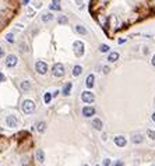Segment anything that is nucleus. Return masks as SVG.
<instances>
[{
  "label": "nucleus",
  "instance_id": "obj_1",
  "mask_svg": "<svg viewBox=\"0 0 155 166\" xmlns=\"http://www.w3.org/2000/svg\"><path fill=\"white\" fill-rule=\"evenodd\" d=\"M22 110H24V113H27V114L32 113L35 110V103L32 102L31 99H25L22 102Z\"/></svg>",
  "mask_w": 155,
  "mask_h": 166
},
{
  "label": "nucleus",
  "instance_id": "obj_2",
  "mask_svg": "<svg viewBox=\"0 0 155 166\" xmlns=\"http://www.w3.org/2000/svg\"><path fill=\"white\" fill-rule=\"evenodd\" d=\"M52 74L55 77H63L64 75V66L62 63H56L53 66V69H52Z\"/></svg>",
  "mask_w": 155,
  "mask_h": 166
},
{
  "label": "nucleus",
  "instance_id": "obj_3",
  "mask_svg": "<svg viewBox=\"0 0 155 166\" xmlns=\"http://www.w3.org/2000/svg\"><path fill=\"white\" fill-rule=\"evenodd\" d=\"M73 48H74V53H75V56H83L84 54V43L81 41H75L74 42V45H73Z\"/></svg>",
  "mask_w": 155,
  "mask_h": 166
},
{
  "label": "nucleus",
  "instance_id": "obj_4",
  "mask_svg": "<svg viewBox=\"0 0 155 166\" xmlns=\"http://www.w3.org/2000/svg\"><path fill=\"white\" fill-rule=\"evenodd\" d=\"M81 99H83V102H85V103H92L94 101H95V96H94L92 92L85 91V92L81 93Z\"/></svg>",
  "mask_w": 155,
  "mask_h": 166
},
{
  "label": "nucleus",
  "instance_id": "obj_5",
  "mask_svg": "<svg viewBox=\"0 0 155 166\" xmlns=\"http://www.w3.org/2000/svg\"><path fill=\"white\" fill-rule=\"evenodd\" d=\"M35 70H36V73L39 74H45L46 71H48V66H46V63L45 62H36V64H35Z\"/></svg>",
  "mask_w": 155,
  "mask_h": 166
},
{
  "label": "nucleus",
  "instance_id": "obj_6",
  "mask_svg": "<svg viewBox=\"0 0 155 166\" xmlns=\"http://www.w3.org/2000/svg\"><path fill=\"white\" fill-rule=\"evenodd\" d=\"M18 62V59H17V56H14V54H9L7 56V59H6V66L7 67H14L16 64Z\"/></svg>",
  "mask_w": 155,
  "mask_h": 166
},
{
  "label": "nucleus",
  "instance_id": "obj_7",
  "mask_svg": "<svg viewBox=\"0 0 155 166\" xmlns=\"http://www.w3.org/2000/svg\"><path fill=\"white\" fill-rule=\"evenodd\" d=\"M6 123H7V126L9 127H17L18 126V120H17V117L16 116H9L7 119H6Z\"/></svg>",
  "mask_w": 155,
  "mask_h": 166
},
{
  "label": "nucleus",
  "instance_id": "obj_8",
  "mask_svg": "<svg viewBox=\"0 0 155 166\" xmlns=\"http://www.w3.org/2000/svg\"><path fill=\"white\" fill-rule=\"evenodd\" d=\"M83 114L85 117H91V116L95 114V109H94L92 106H85L83 109Z\"/></svg>",
  "mask_w": 155,
  "mask_h": 166
},
{
  "label": "nucleus",
  "instance_id": "obj_9",
  "mask_svg": "<svg viewBox=\"0 0 155 166\" xmlns=\"http://www.w3.org/2000/svg\"><path fill=\"white\" fill-rule=\"evenodd\" d=\"M115 144H116L117 147H124V145H126V138L122 137V135L115 137Z\"/></svg>",
  "mask_w": 155,
  "mask_h": 166
},
{
  "label": "nucleus",
  "instance_id": "obj_10",
  "mask_svg": "<svg viewBox=\"0 0 155 166\" xmlns=\"http://www.w3.org/2000/svg\"><path fill=\"white\" fill-rule=\"evenodd\" d=\"M35 158H36V161L38 162H43L45 161V152L42 151V149H36V152H35Z\"/></svg>",
  "mask_w": 155,
  "mask_h": 166
},
{
  "label": "nucleus",
  "instance_id": "obj_11",
  "mask_svg": "<svg viewBox=\"0 0 155 166\" xmlns=\"http://www.w3.org/2000/svg\"><path fill=\"white\" fill-rule=\"evenodd\" d=\"M51 10H53V11H59V10H60V0H52Z\"/></svg>",
  "mask_w": 155,
  "mask_h": 166
},
{
  "label": "nucleus",
  "instance_id": "obj_12",
  "mask_svg": "<svg viewBox=\"0 0 155 166\" xmlns=\"http://www.w3.org/2000/svg\"><path fill=\"white\" fill-rule=\"evenodd\" d=\"M119 59V53L117 52H112V53H109V56H108V60L111 63H113V62H116Z\"/></svg>",
  "mask_w": 155,
  "mask_h": 166
},
{
  "label": "nucleus",
  "instance_id": "obj_13",
  "mask_svg": "<svg viewBox=\"0 0 155 166\" xmlns=\"http://www.w3.org/2000/svg\"><path fill=\"white\" fill-rule=\"evenodd\" d=\"M94 80H95V77H94L92 74H90V75L87 77L85 84H87V87H88V88H92V87H94Z\"/></svg>",
  "mask_w": 155,
  "mask_h": 166
},
{
  "label": "nucleus",
  "instance_id": "obj_14",
  "mask_svg": "<svg viewBox=\"0 0 155 166\" xmlns=\"http://www.w3.org/2000/svg\"><path fill=\"white\" fill-rule=\"evenodd\" d=\"M92 126H94L95 130H102V122H101L99 119H94Z\"/></svg>",
  "mask_w": 155,
  "mask_h": 166
},
{
  "label": "nucleus",
  "instance_id": "obj_15",
  "mask_svg": "<svg viewBox=\"0 0 155 166\" xmlns=\"http://www.w3.org/2000/svg\"><path fill=\"white\" fill-rule=\"evenodd\" d=\"M21 89H22L24 92L30 91V89H31V84H30V81H22V83H21Z\"/></svg>",
  "mask_w": 155,
  "mask_h": 166
},
{
  "label": "nucleus",
  "instance_id": "obj_16",
  "mask_svg": "<svg viewBox=\"0 0 155 166\" xmlns=\"http://www.w3.org/2000/svg\"><path fill=\"white\" fill-rule=\"evenodd\" d=\"M143 135L141 134H135V135H133V138H131V141L134 142V144H140V142H143Z\"/></svg>",
  "mask_w": 155,
  "mask_h": 166
},
{
  "label": "nucleus",
  "instance_id": "obj_17",
  "mask_svg": "<svg viewBox=\"0 0 155 166\" xmlns=\"http://www.w3.org/2000/svg\"><path fill=\"white\" fill-rule=\"evenodd\" d=\"M81 73H83V67H81V66H74V69H73V75L77 77V75H80Z\"/></svg>",
  "mask_w": 155,
  "mask_h": 166
},
{
  "label": "nucleus",
  "instance_id": "obj_18",
  "mask_svg": "<svg viewBox=\"0 0 155 166\" xmlns=\"http://www.w3.org/2000/svg\"><path fill=\"white\" fill-rule=\"evenodd\" d=\"M42 22H48V21H52L53 20V14H51V13H46V14H43L42 15Z\"/></svg>",
  "mask_w": 155,
  "mask_h": 166
},
{
  "label": "nucleus",
  "instance_id": "obj_19",
  "mask_svg": "<svg viewBox=\"0 0 155 166\" xmlns=\"http://www.w3.org/2000/svg\"><path fill=\"white\" fill-rule=\"evenodd\" d=\"M70 89H71V83H67L64 87H63V95L67 96V95L70 93Z\"/></svg>",
  "mask_w": 155,
  "mask_h": 166
},
{
  "label": "nucleus",
  "instance_id": "obj_20",
  "mask_svg": "<svg viewBox=\"0 0 155 166\" xmlns=\"http://www.w3.org/2000/svg\"><path fill=\"white\" fill-rule=\"evenodd\" d=\"M36 130H38L39 133H43V131L46 130V123H45V122H39V123L36 124Z\"/></svg>",
  "mask_w": 155,
  "mask_h": 166
},
{
  "label": "nucleus",
  "instance_id": "obj_21",
  "mask_svg": "<svg viewBox=\"0 0 155 166\" xmlns=\"http://www.w3.org/2000/svg\"><path fill=\"white\" fill-rule=\"evenodd\" d=\"M75 31L78 32V34H81V35H85V34H87V30L84 28L83 25H77V27H75Z\"/></svg>",
  "mask_w": 155,
  "mask_h": 166
},
{
  "label": "nucleus",
  "instance_id": "obj_22",
  "mask_svg": "<svg viewBox=\"0 0 155 166\" xmlns=\"http://www.w3.org/2000/svg\"><path fill=\"white\" fill-rule=\"evenodd\" d=\"M99 52H102V53L109 52V46H108V45H105V43H102V45L99 46Z\"/></svg>",
  "mask_w": 155,
  "mask_h": 166
},
{
  "label": "nucleus",
  "instance_id": "obj_23",
  "mask_svg": "<svg viewBox=\"0 0 155 166\" xmlns=\"http://www.w3.org/2000/svg\"><path fill=\"white\" fill-rule=\"evenodd\" d=\"M59 24H60V25H62V24H67V22H69V20H67V17H66V15H62V17H59Z\"/></svg>",
  "mask_w": 155,
  "mask_h": 166
},
{
  "label": "nucleus",
  "instance_id": "obj_24",
  "mask_svg": "<svg viewBox=\"0 0 155 166\" xmlns=\"http://www.w3.org/2000/svg\"><path fill=\"white\" fill-rule=\"evenodd\" d=\"M51 99H52V95L49 92H46V93H45V103H49V102H51Z\"/></svg>",
  "mask_w": 155,
  "mask_h": 166
},
{
  "label": "nucleus",
  "instance_id": "obj_25",
  "mask_svg": "<svg viewBox=\"0 0 155 166\" xmlns=\"http://www.w3.org/2000/svg\"><path fill=\"white\" fill-rule=\"evenodd\" d=\"M147 134L150 135V138H151V140H155V131H154V130H147Z\"/></svg>",
  "mask_w": 155,
  "mask_h": 166
},
{
  "label": "nucleus",
  "instance_id": "obj_26",
  "mask_svg": "<svg viewBox=\"0 0 155 166\" xmlns=\"http://www.w3.org/2000/svg\"><path fill=\"white\" fill-rule=\"evenodd\" d=\"M14 35L13 34H9L7 36H6V41H9V42H14V38H13Z\"/></svg>",
  "mask_w": 155,
  "mask_h": 166
},
{
  "label": "nucleus",
  "instance_id": "obj_27",
  "mask_svg": "<svg viewBox=\"0 0 155 166\" xmlns=\"http://www.w3.org/2000/svg\"><path fill=\"white\" fill-rule=\"evenodd\" d=\"M109 165H111V159H103L102 166H109Z\"/></svg>",
  "mask_w": 155,
  "mask_h": 166
},
{
  "label": "nucleus",
  "instance_id": "obj_28",
  "mask_svg": "<svg viewBox=\"0 0 155 166\" xmlns=\"http://www.w3.org/2000/svg\"><path fill=\"white\" fill-rule=\"evenodd\" d=\"M111 21H112V27H116V17H115V15H112V17H111Z\"/></svg>",
  "mask_w": 155,
  "mask_h": 166
},
{
  "label": "nucleus",
  "instance_id": "obj_29",
  "mask_svg": "<svg viewBox=\"0 0 155 166\" xmlns=\"http://www.w3.org/2000/svg\"><path fill=\"white\" fill-rule=\"evenodd\" d=\"M75 3H77V6H78V7H83L84 0H75Z\"/></svg>",
  "mask_w": 155,
  "mask_h": 166
},
{
  "label": "nucleus",
  "instance_id": "obj_30",
  "mask_svg": "<svg viewBox=\"0 0 155 166\" xmlns=\"http://www.w3.org/2000/svg\"><path fill=\"white\" fill-rule=\"evenodd\" d=\"M28 17H34V10H32V9L28 10Z\"/></svg>",
  "mask_w": 155,
  "mask_h": 166
},
{
  "label": "nucleus",
  "instance_id": "obj_31",
  "mask_svg": "<svg viewBox=\"0 0 155 166\" xmlns=\"http://www.w3.org/2000/svg\"><path fill=\"white\" fill-rule=\"evenodd\" d=\"M123 165V162H120V161H117V162H116V163H115L113 166H122Z\"/></svg>",
  "mask_w": 155,
  "mask_h": 166
},
{
  "label": "nucleus",
  "instance_id": "obj_32",
  "mask_svg": "<svg viewBox=\"0 0 155 166\" xmlns=\"http://www.w3.org/2000/svg\"><path fill=\"white\" fill-rule=\"evenodd\" d=\"M4 80H6V78H4V75L0 73V83H1V81H4Z\"/></svg>",
  "mask_w": 155,
  "mask_h": 166
},
{
  "label": "nucleus",
  "instance_id": "obj_33",
  "mask_svg": "<svg viewBox=\"0 0 155 166\" xmlns=\"http://www.w3.org/2000/svg\"><path fill=\"white\" fill-rule=\"evenodd\" d=\"M3 54H4V50H3V48H0V57H3Z\"/></svg>",
  "mask_w": 155,
  "mask_h": 166
},
{
  "label": "nucleus",
  "instance_id": "obj_34",
  "mask_svg": "<svg viewBox=\"0 0 155 166\" xmlns=\"http://www.w3.org/2000/svg\"><path fill=\"white\" fill-rule=\"evenodd\" d=\"M103 73H109V67H103Z\"/></svg>",
  "mask_w": 155,
  "mask_h": 166
},
{
  "label": "nucleus",
  "instance_id": "obj_35",
  "mask_svg": "<svg viewBox=\"0 0 155 166\" xmlns=\"http://www.w3.org/2000/svg\"><path fill=\"white\" fill-rule=\"evenodd\" d=\"M151 63H152V66H154V67H155V54H154V56H152V60H151Z\"/></svg>",
  "mask_w": 155,
  "mask_h": 166
},
{
  "label": "nucleus",
  "instance_id": "obj_36",
  "mask_svg": "<svg viewBox=\"0 0 155 166\" xmlns=\"http://www.w3.org/2000/svg\"><path fill=\"white\" fill-rule=\"evenodd\" d=\"M28 1H30V0H24V3H22V4H28Z\"/></svg>",
  "mask_w": 155,
  "mask_h": 166
},
{
  "label": "nucleus",
  "instance_id": "obj_37",
  "mask_svg": "<svg viewBox=\"0 0 155 166\" xmlns=\"http://www.w3.org/2000/svg\"><path fill=\"white\" fill-rule=\"evenodd\" d=\"M99 1H101V3H102V4H103V3H106L108 0H99Z\"/></svg>",
  "mask_w": 155,
  "mask_h": 166
},
{
  "label": "nucleus",
  "instance_id": "obj_38",
  "mask_svg": "<svg viewBox=\"0 0 155 166\" xmlns=\"http://www.w3.org/2000/svg\"><path fill=\"white\" fill-rule=\"evenodd\" d=\"M152 120L155 122V113H152Z\"/></svg>",
  "mask_w": 155,
  "mask_h": 166
},
{
  "label": "nucleus",
  "instance_id": "obj_39",
  "mask_svg": "<svg viewBox=\"0 0 155 166\" xmlns=\"http://www.w3.org/2000/svg\"><path fill=\"white\" fill-rule=\"evenodd\" d=\"M84 166H87V165H84Z\"/></svg>",
  "mask_w": 155,
  "mask_h": 166
},
{
  "label": "nucleus",
  "instance_id": "obj_40",
  "mask_svg": "<svg viewBox=\"0 0 155 166\" xmlns=\"http://www.w3.org/2000/svg\"><path fill=\"white\" fill-rule=\"evenodd\" d=\"M152 166H155V165H152Z\"/></svg>",
  "mask_w": 155,
  "mask_h": 166
}]
</instances>
